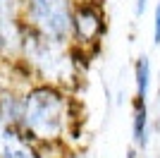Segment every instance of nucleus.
Segmentation results:
<instances>
[{
	"label": "nucleus",
	"mask_w": 160,
	"mask_h": 158,
	"mask_svg": "<svg viewBox=\"0 0 160 158\" xmlns=\"http://www.w3.org/2000/svg\"><path fill=\"white\" fill-rule=\"evenodd\" d=\"M74 3H79V0H74Z\"/></svg>",
	"instance_id": "nucleus-12"
},
{
	"label": "nucleus",
	"mask_w": 160,
	"mask_h": 158,
	"mask_svg": "<svg viewBox=\"0 0 160 158\" xmlns=\"http://www.w3.org/2000/svg\"><path fill=\"white\" fill-rule=\"evenodd\" d=\"M153 43L160 46V3L153 10Z\"/></svg>",
	"instance_id": "nucleus-9"
},
{
	"label": "nucleus",
	"mask_w": 160,
	"mask_h": 158,
	"mask_svg": "<svg viewBox=\"0 0 160 158\" xmlns=\"http://www.w3.org/2000/svg\"><path fill=\"white\" fill-rule=\"evenodd\" d=\"M17 62L19 67H24L29 77L38 79L43 84H53L62 89L74 79V55L65 41L48 39L24 24H22Z\"/></svg>",
	"instance_id": "nucleus-2"
},
{
	"label": "nucleus",
	"mask_w": 160,
	"mask_h": 158,
	"mask_svg": "<svg viewBox=\"0 0 160 158\" xmlns=\"http://www.w3.org/2000/svg\"><path fill=\"white\" fill-rule=\"evenodd\" d=\"M0 158H43V149L17 127H0Z\"/></svg>",
	"instance_id": "nucleus-6"
},
{
	"label": "nucleus",
	"mask_w": 160,
	"mask_h": 158,
	"mask_svg": "<svg viewBox=\"0 0 160 158\" xmlns=\"http://www.w3.org/2000/svg\"><path fill=\"white\" fill-rule=\"evenodd\" d=\"M151 77H153V70H151V58H148V55L136 58V62H134V79H136V96H139V98H148Z\"/></svg>",
	"instance_id": "nucleus-8"
},
{
	"label": "nucleus",
	"mask_w": 160,
	"mask_h": 158,
	"mask_svg": "<svg viewBox=\"0 0 160 158\" xmlns=\"http://www.w3.org/2000/svg\"><path fill=\"white\" fill-rule=\"evenodd\" d=\"M19 41V0H0V60H17Z\"/></svg>",
	"instance_id": "nucleus-5"
},
{
	"label": "nucleus",
	"mask_w": 160,
	"mask_h": 158,
	"mask_svg": "<svg viewBox=\"0 0 160 158\" xmlns=\"http://www.w3.org/2000/svg\"><path fill=\"white\" fill-rule=\"evenodd\" d=\"M41 149L53 146L67 137L69 132V98L60 86L53 84H29L22 93V110H19V125Z\"/></svg>",
	"instance_id": "nucleus-1"
},
{
	"label": "nucleus",
	"mask_w": 160,
	"mask_h": 158,
	"mask_svg": "<svg viewBox=\"0 0 160 158\" xmlns=\"http://www.w3.org/2000/svg\"><path fill=\"white\" fill-rule=\"evenodd\" d=\"M105 31V17L98 0H79L72 10V41L81 46H91Z\"/></svg>",
	"instance_id": "nucleus-4"
},
{
	"label": "nucleus",
	"mask_w": 160,
	"mask_h": 158,
	"mask_svg": "<svg viewBox=\"0 0 160 158\" xmlns=\"http://www.w3.org/2000/svg\"><path fill=\"white\" fill-rule=\"evenodd\" d=\"M148 7V0H134V12H136V17H141V14L146 12Z\"/></svg>",
	"instance_id": "nucleus-10"
},
{
	"label": "nucleus",
	"mask_w": 160,
	"mask_h": 158,
	"mask_svg": "<svg viewBox=\"0 0 160 158\" xmlns=\"http://www.w3.org/2000/svg\"><path fill=\"white\" fill-rule=\"evenodd\" d=\"M127 158H139V156H136V151H134V149H129V151H127Z\"/></svg>",
	"instance_id": "nucleus-11"
},
{
	"label": "nucleus",
	"mask_w": 160,
	"mask_h": 158,
	"mask_svg": "<svg viewBox=\"0 0 160 158\" xmlns=\"http://www.w3.org/2000/svg\"><path fill=\"white\" fill-rule=\"evenodd\" d=\"M74 0H19V19L24 26L55 41H72Z\"/></svg>",
	"instance_id": "nucleus-3"
},
{
	"label": "nucleus",
	"mask_w": 160,
	"mask_h": 158,
	"mask_svg": "<svg viewBox=\"0 0 160 158\" xmlns=\"http://www.w3.org/2000/svg\"><path fill=\"white\" fill-rule=\"evenodd\" d=\"M134 115H132V139L139 151H146L151 141V118H148V103L146 98L134 96Z\"/></svg>",
	"instance_id": "nucleus-7"
}]
</instances>
